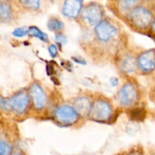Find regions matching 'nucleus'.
Returning <instances> with one entry per match:
<instances>
[{
	"instance_id": "4be33fe9",
	"label": "nucleus",
	"mask_w": 155,
	"mask_h": 155,
	"mask_svg": "<svg viewBox=\"0 0 155 155\" xmlns=\"http://www.w3.org/2000/svg\"><path fill=\"white\" fill-rule=\"evenodd\" d=\"M48 51L49 53L50 56L53 58L57 57L58 54V46L55 44H50L49 46L48 47Z\"/></svg>"
},
{
	"instance_id": "aec40b11",
	"label": "nucleus",
	"mask_w": 155,
	"mask_h": 155,
	"mask_svg": "<svg viewBox=\"0 0 155 155\" xmlns=\"http://www.w3.org/2000/svg\"><path fill=\"white\" fill-rule=\"evenodd\" d=\"M12 35L15 37L21 38L28 35V27H17L12 32Z\"/></svg>"
},
{
	"instance_id": "423d86ee",
	"label": "nucleus",
	"mask_w": 155,
	"mask_h": 155,
	"mask_svg": "<svg viewBox=\"0 0 155 155\" xmlns=\"http://www.w3.org/2000/svg\"><path fill=\"white\" fill-rule=\"evenodd\" d=\"M140 98V92L137 85L128 82L123 85L117 92L118 102L124 107H132L137 104Z\"/></svg>"
},
{
	"instance_id": "4468645a",
	"label": "nucleus",
	"mask_w": 155,
	"mask_h": 155,
	"mask_svg": "<svg viewBox=\"0 0 155 155\" xmlns=\"http://www.w3.org/2000/svg\"><path fill=\"white\" fill-rule=\"evenodd\" d=\"M13 151V144L7 137L0 134V155H11Z\"/></svg>"
},
{
	"instance_id": "cd10ccee",
	"label": "nucleus",
	"mask_w": 155,
	"mask_h": 155,
	"mask_svg": "<svg viewBox=\"0 0 155 155\" xmlns=\"http://www.w3.org/2000/svg\"><path fill=\"white\" fill-rule=\"evenodd\" d=\"M0 130H1V125H0Z\"/></svg>"
},
{
	"instance_id": "dca6fc26",
	"label": "nucleus",
	"mask_w": 155,
	"mask_h": 155,
	"mask_svg": "<svg viewBox=\"0 0 155 155\" xmlns=\"http://www.w3.org/2000/svg\"><path fill=\"white\" fill-rule=\"evenodd\" d=\"M18 5L28 11H37L40 8L41 0H18Z\"/></svg>"
},
{
	"instance_id": "2eb2a0df",
	"label": "nucleus",
	"mask_w": 155,
	"mask_h": 155,
	"mask_svg": "<svg viewBox=\"0 0 155 155\" xmlns=\"http://www.w3.org/2000/svg\"><path fill=\"white\" fill-rule=\"evenodd\" d=\"M47 27L50 31L58 33L64 30V24L63 21L59 18H56V17H51L47 22Z\"/></svg>"
},
{
	"instance_id": "6e6552de",
	"label": "nucleus",
	"mask_w": 155,
	"mask_h": 155,
	"mask_svg": "<svg viewBox=\"0 0 155 155\" xmlns=\"http://www.w3.org/2000/svg\"><path fill=\"white\" fill-rule=\"evenodd\" d=\"M28 92L33 108L39 111L43 110L47 104V95L42 86L37 82H34L30 85Z\"/></svg>"
},
{
	"instance_id": "f257e3e1",
	"label": "nucleus",
	"mask_w": 155,
	"mask_h": 155,
	"mask_svg": "<svg viewBox=\"0 0 155 155\" xmlns=\"http://www.w3.org/2000/svg\"><path fill=\"white\" fill-rule=\"evenodd\" d=\"M127 18L133 28L142 31L150 28L154 18L151 11L142 5L134 6L128 12Z\"/></svg>"
},
{
	"instance_id": "412c9836",
	"label": "nucleus",
	"mask_w": 155,
	"mask_h": 155,
	"mask_svg": "<svg viewBox=\"0 0 155 155\" xmlns=\"http://www.w3.org/2000/svg\"><path fill=\"white\" fill-rule=\"evenodd\" d=\"M55 42L59 45H64L67 42V37L62 32H58L55 33V36H54Z\"/></svg>"
},
{
	"instance_id": "a878e982",
	"label": "nucleus",
	"mask_w": 155,
	"mask_h": 155,
	"mask_svg": "<svg viewBox=\"0 0 155 155\" xmlns=\"http://www.w3.org/2000/svg\"><path fill=\"white\" fill-rule=\"evenodd\" d=\"M11 155H25L23 151H13L12 154Z\"/></svg>"
},
{
	"instance_id": "a211bd4d",
	"label": "nucleus",
	"mask_w": 155,
	"mask_h": 155,
	"mask_svg": "<svg viewBox=\"0 0 155 155\" xmlns=\"http://www.w3.org/2000/svg\"><path fill=\"white\" fill-rule=\"evenodd\" d=\"M138 0H117L119 9L122 12H129L136 5Z\"/></svg>"
},
{
	"instance_id": "7ed1b4c3",
	"label": "nucleus",
	"mask_w": 155,
	"mask_h": 155,
	"mask_svg": "<svg viewBox=\"0 0 155 155\" xmlns=\"http://www.w3.org/2000/svg\"><path fill=\"white\" fill-rule=\"evenodd\" d=\"M104 15V8L99 3L90 2L83 6L79 18L84 27H95L102 21Z\"/></svg>"
},
{
	"instance_id": "f3484780",
	"label": "nucleus",
	"mask_w": 155,
	"mask_h": 155,
	"mask_svg": "<svg viewBox=\"0 0 155 155\" xmlns=\"http://www.w3.org/2000/svg\"><path fill=\"white\" fill-rule=\"evenodd\" d=\"M31 37H36L43 42H48V36L46 33L42 32L36 26H30L28 27V35Z\"/></svg>"
},
{
	"instance_id": "0eeeda50",
	"label": "nucleus",
	"mask_w": 155,
	"mask_h": 155,
	"mask_svg": "<svg viewBox=\"0 0 155 155\" xmlns=\"http://www.w3.org/2000/svg\"><path fill=\"white\" fill-rule=\"evenodd\" d=\"M54 119L59 124L70 126L76 124L80 119V115L72 105L61 104L54 110Z\"/></svg>"
},
{
	"instance_id": "6ab92c4d",
	"label": "nucleus",
	"mask_w": 155,
	"mask_h": 155,
	"mask_svg": "<svg viewBox=\"0 0 155 155\" xmlns=\"http://www.w3.org/2000/svg\"><path fill=\"white\" fill-rule=\"evenodd\" d=\"M130 115H131L132 119L136 121H139L144 119L145 116V112L143 109L137 107V108H135L132 110Z\"/></svg>"
},
{
	"instance_id": "b1692460",
	"label": "nucleus",
	"mask_w": 155,
	"mask_h": 155,
	"mask_svg": "<svg viewBox=\"0 0 155 155\" xmlns=\"http://www.w3.org/2000/svg\"><path fill=\"white\" fill-rule=\"evenodd\" d=\"M127 155H143V153L141 151L139 150H133V151H130Z\"/></svg>"
},
{
	"instance_id": "9d476101",
	"label": "nucleus",
	"mask_w": 155,
	"mask_h": 155,
	"mask_svg": "<svg viewBox=\"0 0 155 155\" xmlns=\"http://www.w3.org/2000/svg\"><path fill=\"white\" fill-rule=\"evenodd\" d=\"M18 17L16 5L10 0H0V22L8 24Z\"/></svg>"
},
{
	"instance_id": "1a4fd4ad",
	"label": "nucleus",
	"mask_w": 155,
	"mask_h": 155,
	"mask_svg": "<svg viewBox=\"0 0 155 155\" xmlns=\"http://www.w3.org/2000/svg\"><path fill=\"white\" fill-rule=\"evenodd\" d=\"M136 66L141 72L151 74L155 71V48L142 51L136 57Z\"/></svg>"
},
{
	"instance_id": "39448f33",
	"label": "nucleus",
	"mask_w": 155,
	"mask_h": 155,
	"mask_svg": "<svg viewBox=\"0 0 155 155\" xmlns=\"http://www.w3.org/2000/svg\"><path fill=\"white\" fill-rule=\"evenodd\" d=\"M8 112H12L15 114H24L30 107V95L28 90H20L14 94L10 98H7Z\"/></svg>"
},
{
	"instance_id": "9b49d317",
	"label": "nucleus",
	"mask_w": 155,
	"mask_h": 155,
	"mask_svg": "<svg viewBox=\"0 0 155 155\" xmlns=\"http://www.w3.org/2000/svg\"><path fill=\"white\" fill-rule=\"evenodd\" d=\"M83 8V0H64L61 12L68 18L77 19L80 16Z\"/></svg>"
},
{
	"instance_id": "5701e85b",
	"label": "nucleus",
	"mask_w": 155,
	"mask_h": 155,
	"mask_svg": "<svg viewBox=\"0 0 155 155\" xmlns=\"http://www.w3.org/2000/svg\"><path fill=\"white\" fill-rule=\"evenodd\" d=\"M110 83L114 87L117 86L118 84H119V79L117 78V77H111L110 79Z\"/></svg>"
},
{
	"instance_id": "f8f14e48",
	"label": "nucleus",
	"mask_w": 155,
	"mask_h": 155,
	"mask_svg": "<svg viewBox=\"0 0 155 155\" xmlns=\"http://www.w3.org/2000/svg\"><path fill=\"white\" fill-rule=\"evenodd\" d=\"M118 67L124 74H133L137 69L136 57L131 53H125L120 57Z\"/></svg>"
},
{
	"instance_id": "bb28decb",
	"label": "nucleus",
	"mask_w": 155,
	"mask_h": 155,
	"mask_svg": "<svg viewBox=\"0 0 155 155\" xmlns=\"http://www.w3.org/2000/svg\"><path fill=\"white\" fill-rule=\"evenodd\" d=\"M49 1H54V0H49Z\"/></svg>"
},
{
	"instance_id": "20e7f679",
	"label": "nucleus",
	"mask_w": 155,
	"mask_h": 155,
	"mask_svg": "<svg viewBox=\"0 0 155 155\" xmlns=\"http://www.w3.org/2000/svg\"><path fill=\"white\" fill-rule=\"evenodd\" d=\"M112 104L107 99L98 98L92 101L89 117L98 122H107L113 115Z\"/></svg>"
},
{
	"instance_id": "393cba45",
	"label": "nucleus",
	"mask_w": 155,
	"mask_h": 155,
	"mask_svg": "<svg viewBox=\"0 0 155 155\" xmlns=\"http://www.w3.org/2000/svg\"><path fill=\"white\" fill-rule=\"evenodd\" d=\"M149 30H151V33H152L153 35H154V36H155V18H154V20H153V21H152V23H151V27H150Z\"/></svg>"
},
{
	"instance_id": "f03ea898",
	"label": "nucleus",
	"mask_w": 155,
	"mask_h": 155,
	"mask_svg": "<svg viewBox=\"0 0 155 155\" xmlns=\"http://www.w3.org/2000/svg\"><path fill=\"white\" fill-rule=\"evenodd\" d=\"M119 33V27L107 19H103L94 27L95 41L100 45L111 44L118 37Z\"/></svg>"
},
{
	"instance_id": "ddd939ff",
	"label": "nucleus",
	"mask_w": 155,
	"mask_h": 155,
	"mask_svg": "<svg viewBox=\"0 0 155 155\" xmlns=\"http://www.w3.org/2000/svg\"><path fill=\"white\" fill-rule=\"evenodd\" d=\"M92 101L88 96H80L75 99L74 101L73 107L75 108L80 117H89L90 113L91 107H92Z\"/></svg>"
}]
</instances>
